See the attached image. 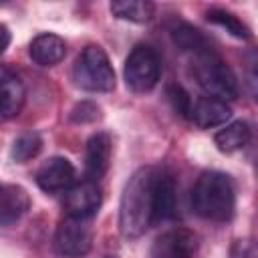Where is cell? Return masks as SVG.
<instances>
[{"instance_id": "24", "label": "cell", "mask_w": 258, "mask_h": 258, "mask_svg": "<svg viewBox=\"0 0 258 258\" xmlns=\"http://www.w3.org/2000/svg\"><path fill=\"white\" fill-rule=\"evenodd\" d=\"M10 40H12V34H10V28L6 26V24H0V56L4 54V50L8 48V44H10Z\"/></svg>"}, {"instance_id": "19", "label": "cell", "mask_w": 258, "mask_h": 258, "mask_svg": "<svg viewBox=\"0 0 258 258\" xmlns=\"http://www.w3.org/2000/svg\"><path fill=\"white\" fill-rule=\"evenodd\" d=\"M206 18L208 22L224 28L228 34H232L234 38H240V40H250L252 38V30L248 24H244L236 14L228 12V10H222V8H210L206 12Z\"/></svg>"}, {"instance_id": "9", "label": "cell", "mask_w": 258, "mask_h": 258, "mask_svg": "<svg viewBox=\"0 0 258 258\" xmlns=\"http://www.w3.org/2000/svg\"><path fill=\"white\" fill-rule=\"evenodd\" d=\"M36 185L46 194L67 191L75 181V165L60 155L48 157L34 173Z\"/></svg>"}, {"instance_id": "10", "label": "cell", "mask_w": 258, "mask_h": 258, "mask_svg": "<svg viewBox=\"0 0 258 258\" xmlns=\"http://www.w3.org/2000/svg\"><path fill=\"white\" fill-rule=\"evenodd\" d=\"M26 101L22 79L8 67L0 64V121L16 117Z\"/></svg>"}, {"instance_id": "20", "label": "cell", "mask_w": 258, "mask_h": 258, "mask_svg": "<svg viewBox=\"0 0 258 258\" xmlns=\"http://www.w3.org/2000/svg\"><path fill=\"white\" fill-rule=\"evenodd\" d=\"M42 149V137L36 131H26L22 135H18L10 147V157L16 163H26L30 159H34Z\"/></svg>"}, {"instance_id": "21", "label": "cell", "mask_w": 258, "mask_h": 258, "mask_svg": "<svg viewBox=\"0 0 258 258\" xmlns=\"http://www.w3.org/2000/svg\"><path fill=\"white\" fill-rule=\"evenodd\" d=\"M101 117V109L91 103V101H81L73 107L71 111V121L77 123V125H83V123H93Z\"/></svg>"}, {"instance_id": "11", "label": "cell", "mask_w": 258, "mask_h": 258, "mask_svg": "<svg viewBox=\"0 0 258 258\" xmlns=\"http://www.w3.org/2000/svg\"><path fill=\"white\" fill-rule=\"evenodd\" d=\"M30 210V196L18 183L0 181V228L16 224Z\"/></svg>"}, {"instance_id": "13", "label": "cell", "mask_w": 258, "mask_h": 258, "mask_svg": "<svg viewBox=\"0 0 258 258\" xmlns=\"http://www.w3.org/2000/svg\"><path fill=\"white\" fill-rule=\"evenodd\" d=\"M230 117H232L230 105L220 101V99H214V97H200V99H196L191 103V107H189V113H187V119H191L202 129L224 125Z\"/></svg>"}, {"instance_id": "3", "label": "cell", "mask_w": 258, "mask_h": 258, "mask_svg": "<svg viewBox=\"0 0 258 258\" xmlns=\"http://www.w3.org/2000/svg\"><path fill=\"white\" fill-rule=\"evenodd\" d=\"M191 75L204 89L206 97L220 101H234L240 95L238 79L228 62L210 46L198 54H191Z\"/></svg>"}, {"instance_id": "2", "label": "cell", "mask_w": 258, "mask_h": 258, "mask_svg": "<svg viewBox=\"0 0 258 258\" xmlns=\"http://www.w3.org/2000/svg\"><path fill=\"white\" fill-rule=\"evenodd\" d=\"M191 208L208 222H230L236 210V187L224 171H204L191 187Z\"/></svg>"}, {"instance_id": "7", "label": "cell", "mask_w": 258, "mask_h": 258, "mask_svg": "<svg viewBox=\"0 0 258 258\" xmlns=\"http://www.w3.org/2000/svg\"><path fill=\"white\" fill-rule=\"evenodd\" d=\"M200 250V236L189 228L161 232L149 250V258H194Z\"/></svg>"}, {"instance_id": "14", "label": "cell", "mask_w": 258, "mask_h": 258, "mask_svg": "<svg viewBox=\"0 0 258 258\" xmlns=\"http://www.w3.org/2000/svg\"><path fill=\"white\" fill-rule=\"evenodd\" d=\"M28 54L38 67H54L64 58L67 44L58 34L42 32L32 38V42L28 46Z\"/></svg>"}, {"instance_id": "18", "label": "cell", "mask_w": 258, "mask_h": 258, "mask_svg": "<svg viewBox=\"0 0 258 258\" xmlns=\"http://www.w3.org/2000/svg\"><path fill=\"white\" fill-rule=\"evenodd\" d=\"M171 40L179 50L189 52V54H198L212 46L210 40L204 36V32L187 22H177L171 28Z\"/></svg>"}, {"instance_id": "1", "label": "cell", "mask_w": 258, "mask_h": 258, "mask_svg": "<svg viewBox=\"0 0 258 258\" xmlns=\"http://www.w3.org/2000/svg\"><path fill=\"white\" fill-rule=\"evenodd\" d=\"M157 167H139L125 181L119 202V230L127 240L141 238L155 224Z\"/></svg>"}, {"instance_id": "16", "label": "cell", "mask_w": 258, "mask_h": 258, "mask_svg": "<svg viewBox=\"0 0 258 258\" xmlns=\"http://www.w3.org/2000/svg\"><path fill=\"white\" fill-rule=\"evenodd\" d=\"M250 137H252V129L248 121L240 119V121H232L226 127H222L216 133L214 143L222 153H234V151L244 149L250 143Z\"/></svg>"}, {"instance_id": "17", "label": "cell", "mask_w": 258, "mask_h": 258, "mask_svg": "<svg viewBox=\"0 0 258 258\" xmlns=\"http://www.w3.org/2000/svg\"><path fill=\"white\" fill-rule=\"evenodd\" d=\"M109 10L115 18L119 20H129L135 24L149 22L155 14V4L153 2H143V0H117L109 4Z\"/></svg>"}, {"instance_id": "12", "label": "cell", "mask_w": 258, "mask_h": 258, "mask_svg": "<svg viewBox=\"0 0 258 258\" xmlns=\"http://www.w3.org/2000/svg\"><path fill=\"white\" fill-rule=\"evenodd\" d=\"M109 161H111V135L105 133V131L93 133L89 137L87 149H85V173H87V179L99 181L107 173Z\"/></svg>"}, {"instance_id": "6", "label": "cell", "mask_w": 258, "mask_h": 258, "mask_svg": "<svg viewBox=\"0 0 258 258\" xmlns=\"http://www.w3.org/2000/svg\"><path fill=\"white\" fill-rule=\"evenodd\" d=\"M93 246V232L87 226V220H77L64 216L54 232L52 248L60 258H81L89 254Z\"/></svg>"}, {"instance_id": "8", "label": "cell", "mask_w": 258, "mask_h": 258, "mask_svg": "<svg viewBox=\"0 0 258 258\" xmlns=\"http://www.w3.org/2000/svg\"><path fill=\"white\" fill-rule=\"evenodd\" d=\"M101 204H103L101 187L97 185V181H91V179L71 185L62 200L64 214L77 220H91L99 212Z\"/></svg>"}, {"instance_id": "15", "label": "cell", "mask_w": 258, "mask_h": 258, "mask_svg": "<svg viewBox=\"0 0 258 258\" xmlns=\"http://www.w3.org/2000/svg\"><path fill=\"white\" fill-rule=\"evenodd\" d=\"M175 179L169 171L157 169L155 179V222H165L175 216L177 208V194H175Z\"/></svg>"}, {"instance_id": "22", "label": "cell", "mask_w": 258, "mask_h": 258, "mask_svg": "<svg viewBox=\"0 0 258 258\" xmlns=\"http://www.w3.org/2000/svg\"><path fill=\"white\" fill-rule=\"evenodd\" d=\"M167 97H169L173 109H175L181 117H187L189 107H191V99H189V95H187L179 85H171V87L167 89Z\"/></svg>"}, {"instance_id": "23", "label": "cell", "mask_w": 258, "mask_h": 258, "mask_svg": "<svg viewBox=\"0 0 258 258\" xmlns=\"http://www.w3.org/2000/svg\"><path fill=\"white\" fill-rule=\"evenodd\" d=\"M230 256H232V258H256L254 244H252L250 240H236V242L232 244Z\"/></svg>"}, {"instance_id": "5", "label": "cell", "mask_w": 258, "mask_h": 258, "mask_svg": "<svg viewBox=\"0 0 258 258\" xmlns=\"http://www.w3.org/2000/svg\"><path fill=\"white\" fill-rule=\"evenodd\" d=\"M125 85L131 93L145 95L153 91L161 77V58L149 44H137L125 58Z\"/></svg>"}, {"instance_id": "25", "label": "cell", "mask_w": 258, "mask_h": 258, "mask_svg": "<svg viewBox=\"0 0 258 258\" xmlns=\"http://www.w3.org/2000/svg\"><path fill=\"white\" fill-rule=\"evenodd\" d=\"M107 258H111V256H107Z\"/></svg>"}, {"instance_id": "4", "label": "cell", "mask_w": 258, "mask_h": 258, "mask_svg": "<svg viewBox=\"0 0 258 258\" xmlns=\"http://www.w3.org/2000/svg\"><path fill=\"white\" fill-rule=\"evenodd\" d=\"M73 81L89 93H109L115 89V71L107 52L97 46H85L73 64Z\"/></svg>"}]
</instances>
